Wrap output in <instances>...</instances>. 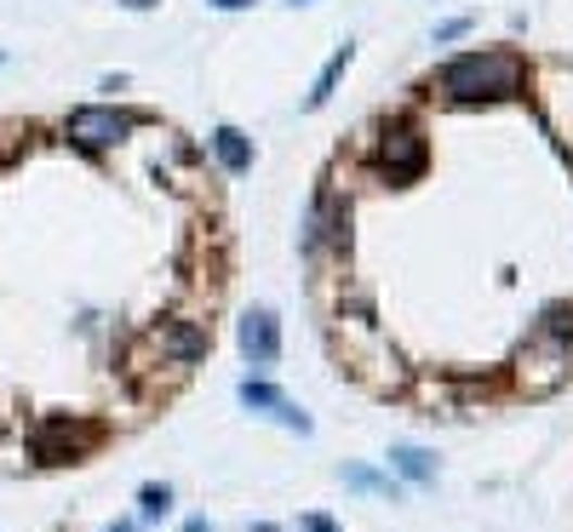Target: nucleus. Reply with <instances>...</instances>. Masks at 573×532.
<instances>
[{"instance_id": "nucleus-6", "label": "nucleus", "mask_w": 573, "mask_h": 532, "mask_svg": "<svg viewBox=\"0 0 573 532\" xmlns=\"http://www.w3.org/2000/svg\"><path fill=\"white\" fill-rule=\"evenodd\" d=\"M213 150H218V160H224V172H247V167H253V143L241 138L235 127H218V132H213Z\"/></svg>"}, {"instance_id": "nucleus-4", "label": "nucleus", "mask_w": 573, "mask_h": 532, "mask_svg": "<svg viewBox=\"0 0 573 532\" xmlns=\"http://www.w3.org/2000/svg\"><path fill=\"white\" fill-rule=\"evenodd\" d=\"M235 343H241V355H247L253 373H270V366L281 361V321L270 310H253L247 321H241Z\"/></svg>"}, {"instance_id": "nucleus-10", "label": "nucleus", "mask_w": 573, "mask_h": 532, "mask_svg": "<svg viewBox=\"0 0 573 532\" xmlns=\"http://www.w3.org/2000/svg\"><path fill=\"white\" fill-rule=\"evenodd\" d=\"M173 509V486H143V521H161Z\"/></svg>"}, {"instance_id": "nucleus-19", "label": "nucleus", "mask_w": 573, "mask_h": 532, "mask_svg": "<svg viewBox=\"0 0 573 532\" xmlns=\"http://www.w3.org/2000/svg\"><path fill=\"white\" fill-rule=\"evenodd\" d=\"M293 7H304V0H293Z\"/></svg>"}, {"instance_id": "nucleus-9", "label": "nucleus", "mask_w": 573, "mask_h": 532, "mask_svg": "<svg viewBox=\"0 0 573 532\" xmlns=\"http://www.w3.org/2000/svg\"><path fill=\"white\" fill-rule=\"evenodd\" d=\"M344 481H351L356 493H384V498H396V481L379 476V469H344Z\"/></svg>"}, {"instance_id": "nucleus-14", "label": "nucleus", "mask_w": 573, "mask_h": 532, "mask_svg": "<svg viewBox=\"0 0 573 532\" xmlns=\"http://www.w3.org/2000/svg\"><path fill=\"white\" fill-rule=\"evenodd\" d=\"M304 532H339V527L327 521V516H304Z\"/></svg>"}, {"instance_id": "nucleus-3", "label": "nucleus", "mask_w": 573, "mask_h": 532, "mask_svg": "<svg viewBox=\"0 0 573 532\" xmlns=\"http://www.w3.org/2000/svg\"><path fill=\"white\" fill-rule=\"evenodd\" d=\"M241 406H247V413H258V418H276V424H286V429H298V436H310V413H304V406L298 401H286L281 390H276V384H264V378H247V384H241Z\"/></svg>"}, {"instance_id": "nucleus-8", "label": "nucleus", "mask_w": 573, "mask_h": 532, "mask_svg": "<svg viewBox=\"0 0 573 532\" xmlns=\"http://www.w3.org/2000/svg\"><path fill=\"white\" fill-rule=\"evenodd\" d=\"M391 469H402L407 481H430V476H436V458H430L424 446H396V453H391Z\"/></svg>"}, {"instance_id": "nucleus-1", "label": "nucleus", "mask_w": 573, "mask_h": 532, "mask_svg": "<svg viewBox=\"0 0 573 532\" xmlns=\"http://www.w3.org/2000/svg\"><path fill=\"white\" fill-rule=\"evenodd\" d=\"M522 87V64L510 52H464L442 69V92L454 104H482V98H510Z\"/></svg>"}, {"instance_id": "nucleus-11", "label": "nucleus", "mask_w": 573, "mask_h": 532, "mask_svg": "<svg viewBox=\"0 0 573 532\" xmlns=\"http://www.w3.org/2000/svg\"><path fill=\"white\" fill-rule=\"evenodd\" d=\"M173 350H178V361H195L201 350H207V338H201L195 326H178V333H173Z\"/></svg>"}, {"instance_id": "nucleus-2", "label": "nucleus", "mask_w": 573, "mask_h": 532, "mask_svg": "<svg viewBox=\"0 0 573 532\" xmlns=\"http://www.w3.org/2000/svg\"><path fill=\"white\" fill-rule=\"evenodd\" d=\"M64 132H69L75 150L98 155V150H110V143H120V138L132 132V115L127 109H75Z\"/></svg>"}, {"instance_id": "nucleus-15", "label": "nucleus", "mask_w": 573, "mask_h": 532, "mask_svg": "<svg viewBox=\"0 0 573 532\" xmlns=\"http://www.w3.org/2000/svg\"><path fill=\"white\" fill-rule=\"evenodd\" d=\"M120 7H132V12H150V7H161V0H120Z\"/></svg>"}, {"instance_id": "nucleus-18", "label": "nucleus", "mask_w": 573, "mask_h": 532, "mask_svg": "<svg viewBox=\"0 0 573 532\" xmlns=\"http://www.w3.org/2000/svg\"><path fill=\"white\" fill-rule=\"evenodd\" d=\"M110 532H132V521H120V527H110Z\"/></svg>"}, {"instance_id": "nucleus-5", "label": "nucleus", "mask_w": 573, "mask_h": 532, "mask_svg": "<svg viewBox=\"0 0 573 532\" xmlns=\"http://www.w3.org/2000/svg\"><path fill=\"white\" fill-rule=\"evenodd\" d=\"M419 167H424L419 132H391V138H384V172H391V178H413Z\"/></svg>"}, {"instance_id": "nucleus-7", "label": "nucleus", "mask_w": 573, "mask_h": 532, "mask_svg": "<svg viewBox=\"0 0 573 532\" xmlns=\"http://www.w3.org/2000/svg\"><path fill=\"white\" fill-rule=\"evenodd\" d=\"M351 57H356V47H339L333 57H327V69L316 75V87H310V98H304V109H321L327 98H333V87H339V75L351 69Z\"/></svg>"}, {"instance_id": "nucleus-12", "label": "nucleus", "mask_w": 573, "mask_h": 532, "mask_svg": "<svg viewBox=\"0 0 573 532\" xmlns=\"http://www.w3.org/2000/svg\"><path fill=\"white\" fill-rule=\"evenodd\" d=\"M545 338H573V315L568 310H545Z\"/></svg>"}, {"instance_id": "nucleus-17", "label": "nucleus", "mask_w": 573, "mask_h": 532, "mask_svg": "<svg viewBox=\"0 0 573 532\" xmlns=\"http://www.w3.org/2000/svg\"><path fill=\"white\" fill-rule=\"evenodd\" d=\"M183 532H207V521H190V527H183Z\"/></svg>"}, {"instance_id": "nucleus-13", "label": "nucleus", "mask_w": 573, "mask_h": 532, "mask_svg": "<svg viewBox=\"0 0 573 532\" xmlns=\"http://www.w3.org/2000/svg\"><path fill=\"white\" fill-rule=\"evenodd\" d=\"M464 29H470V17H454V24H442V29H436V40H459Z\"/></svg>"}, {"instance_id": "nucleus-16", "label": "nucleus", "mask_w": 573, "mask_h": 532, "mask_svg": "<svg viewBox=\"0 0 573 532\" xmlns=\"http://www.w3.org/2000/svg\"><path fill=\"white\" fill-rule=\"evenodd\" d=\"M213 7H224V12H241V7H253V0H213Z\"/></svg>"}]
</instances>
